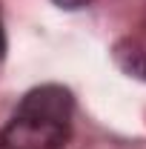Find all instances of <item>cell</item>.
<instances>
[{
  "label": "cell",
  "instance_id": "1",
  "mask_svg": "<svg viewBox=\"0 0 146 149\" xmlns=\"http://www.w3.org/2000/svg\"><path fill=\"white\" fill-rule=\"evenodd\" d=\"M69 138V126L40 123L29 118H17L0 132V149H63Z\"/></svg>",
  "mask_w": 146,
  "mask_h": 149
},
{
  "label": "cell",
  "instance_id": "2",
  "mask_svg": "<svg viewBox=\"0 0 146 149\" xmlns=\"http://www.w3.org/2000/svg\"><path fill=\"white\" fill-rule=\"evenodd\" d=\"M74 100L72 92L63 86H37L20 100L17 118H29V120H40V123H57V126H69Z\"/></svg>",
  "mask_w": 146,
  "mask_h": 149
},
{
  "label": "cell",
  "instance_id": "3",
  "mask_svg": "<svg viewBox=\"0 0 146 149\" xmlns=\"http://www.w3.org/2000/svg\"><path fill=\"white\" fill-rule=\"evenodd\" d=\"M115 60H117V66H120L126 74L146 77V52L138 46V43L120 40V43L115 46Z\"/></svg>",
  "mask_w": 146,
  "mask_h": 149
},
{
  "label": "cell",
  "instance_id": "4",
  "mask_svg": "<svg viewBox=\"0 0 146 149\" xmlns=\"http://www.w3.org/2000/svg\"><path fill=\"white\" fill-rule=\"evenodd\" d=\"M57 6H63V9H80V6H86L89 0H55Z\"/></svg>",
  "mask_w": 146,
  "mask_h": 149
},
{
  "label": "cell",
  "instance_id": "5",
  "mask_svg": "<svg viewBox=\"0 0 146 149\" xmlns=\"http://www.w3.org/2000/svg\"><path fill=\"white\" fill-rule=\"evenodd\" d=\"M3 52H6V37H3V29H0V57H3Z\"/></svg>",
  "mask_w": 146,
  "mask_h": 149
}]
</instances>
